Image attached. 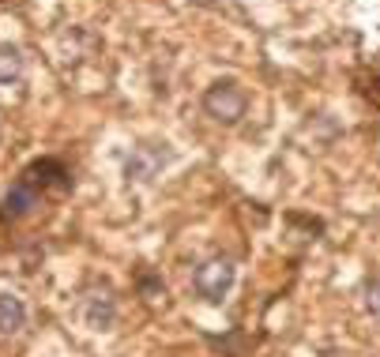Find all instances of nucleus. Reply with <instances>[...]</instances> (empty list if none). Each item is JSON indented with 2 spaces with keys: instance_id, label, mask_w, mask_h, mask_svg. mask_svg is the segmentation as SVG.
<instances>
[{
  "instance_id": "obj_4",
  "label": "nucleus",
  "mask_w": 380,
  "mask_h": 357,
  "mask_svg": "<svg viewBox=\"0 0 380 357\" xmlns=\"http://www.w3.org/2000/svg\"><path fill=\"white\" fill-rule=\"evenodd\" d=\"M34 203H38V184L31 177H23L16 188L4 196V218H23Z\"/></svg>"
},
{
  "instance_id": "obj_3",
  "label": "nucleus",
  "mask_w": 380,
  "mask_h": 357,
  "mask_svg": "<svg viewBox=\"0 0 380 357\" xmlns=\"http://www.w3.org/2000/svg\"><path fill=\"white\" fill-rule=\"evenodd\" d=\"M80 316H83V324L90 327V331H106V327H113L117 320V301L110 289H90V294L83 297V305H80Z\"/></svg>"
},
{
  "instance_id": "obj_6",
  "label": "nucleus",
  "mask_w": 380,
  "mask_h": 357,
  "mask_svg": "<svg viewBox=\"0 0 380 357\" xmlns=\"http://www.w3.org/2000/svg\"><path fill=\"white\" fill-rule=\"evenodd\" d=\"M23 75V53L16 46H0V83H16Z\"/></svg>"
},
{
  "instance_id": "obj_1",
  "label": "nucleus",
  "mask_w": 380,
  "mask_h": 357,
  "mask_svg": "<svg viewBox=\"0 0 380 357\" xmlns=\"http://www.w3.org/2000/svg\"><path fill=\"white\" fill-rule=\"evenodd\" d=\"M245 105H248V98L233 79H218V83H211L207 95H204V110L222 124H238L245 117Z\"/></svg>"
},
{
  "instance_id": "obj_7",
  "label": "nucleus",
  "mask_w": 380,
  "mask_h": 357,
  "mask_svg": "<svg viewBox=\"0 0 380 357\" xmlns=\"http://www.w3.org/2000/svg\"><path fill=\"white\" fill-rule=\"evenodd\" d=\"M365 309H369L373 316H380V279H373L369 286H365Z\"/></svg>"
},
{
  "instance_id": "obj_2",
  "label": "nucleus",
  "mask_w": 380,
  "mask_h": 357,
  "mask_svg": "<svg viewBox=\"0 0 380 357\" xmlns=\"http://www.w3.org/2000/svg\"><path fill=\"white\" fill-rule=\"evenodd\" d=\"M233 279H238L233 263H230V260H222V256H215V260H207V263H200V267H196V275H192V286H196V294H200L204 301H211V305H218V301L230 294Z\"/></svg>"
},
{
  "instance_id": "obj_5",
  "label": "nucleus",
  "mask_w": 380,
  "mask_h": 357,
  "mask_svg": "<svg viewBox=\"0 0 380 357\" xmlns=\"http://www.w3.org/2000/svg\"><path fill=\"white\" fill-rule=\"evenodd\" d=\"M27 327V305L16 294H0V335H19Z\"/></svg>"
}]
</instances>
